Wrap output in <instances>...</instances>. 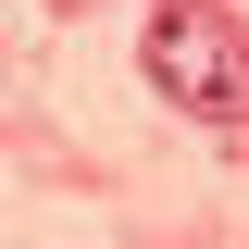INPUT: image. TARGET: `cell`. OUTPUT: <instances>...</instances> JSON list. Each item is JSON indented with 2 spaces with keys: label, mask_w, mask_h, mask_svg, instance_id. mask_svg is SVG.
Returning a JSON list of instances; mask_svg holds the SVG:
<instances>
[{
  "label": "cell",
  "mask_w": 249,
  "mask_h": 249,
  "mask_svg": "<svg viewBox=\"0 0 249 249\" xmlns=\"http://www.w3.org/2000/svg\"><path fill=\"white\" fill-rule=\"evenodd\" d=\"M150 88L175 100V112L199 124H249V25L237 13H212V0H162V25H150Z\"/></svg>",
  "instance_id": "obj_1"
}]
</instances>
